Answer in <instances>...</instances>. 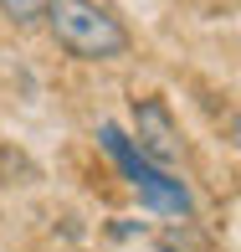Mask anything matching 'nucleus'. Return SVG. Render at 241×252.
Returning <instances> with one entry per match:
<instances>
[{
  "label": "nucleus",
  "instance_id": "obj_1",
  "mask_svg": "<svg viewBox=\"0 0 241 252\" xmlns=\"http://www.w3.org/2000/svg\"><path fill=\"white\" fill-rule=\"evenodd\" d=\"M41 21H47L52 41L77 62H118L129 57V26L113 16L98 0H47L41 5Z\"/></svg>",
  "mask_w": 241,
  "mask_h": 252
},
{
  "label": "nucleus",
  "instance_id": "obj_4",
  "mask_svg": "<svg viewBox=\"0 0 241 252\" xmlns=\"http://www.w3.org/2000/svg\"><path fill=\"white\" fill-rule=\"evenodd\" d=\"M41 5H47V0H0V10H5L16 26H36V21H41Z\"/></svg>",
  "mask_w": 241,
  "mask_h": 252
},
{
  "label": "nucleus",
  "instance_id": "obj_3",
  "mask_svg": "<svg viewBox=\"0 0 241 252\" xmlns=\"http://www.w3.org/2000/svg\"><path fill=\"white\" fill-rule=\"evenodd\" d=\"M134 119H139V155L159 159V165H175L185 155V139H180V124L169 113L164 98H144L134 103Z\"/></svg>",
  "mask_w": 241,
  "mask_h": 252
},
{
  "label": "nucleus",
  "instance_id": "obj_2",
  "mask_svg": "<svg viewBox=\"0 0 241 252\" xmlns=\"http://www.w3.org/2000/svg\"><path fill=\"white\" fill-rule=\"evenodd\" d=\"M98 139H103V150H108V155L118 159V165L129 170V175H134V186L144 190V201L154 206V211H175V216H190V211H195V201H190V190L180 186V180H169V175H159V170L149 165V159H144L139 150H134V144L123 139V134L113 129V124H103V129H98Z\"/></svg>",
  "mask_w": 241,
  "mask_h": 252
}]
</instances>
